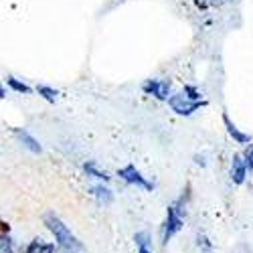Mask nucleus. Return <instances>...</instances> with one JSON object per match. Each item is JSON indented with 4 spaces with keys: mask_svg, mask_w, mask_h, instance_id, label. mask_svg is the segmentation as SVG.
Listing matches in <instances>:
<instances>
[{
    "mask_svg": "<svg viewBox=\"0 0 253 253\" xmlns=\"http://www.w3.org/2000/svg\"><path fill=\"white\" fill-rule=\"evenodd\" d=\"M2 97H6V91H4V87H2V83H0V99Z\"/></svg>",
    "mask_w": 253,
    "mask_h": 253,
    "instance_id": "4be33fe9",
    "label": "nucleus"
},
{
    "mask_svg": "<svg viewBox=\"0 0 253 253\" xmlns=\"http://www.w3.org/2000/svg\"><path fill=\"white\" fill-rule=\"evenodd\" d=\"M89 193H91V197H93V199H97V203H99V205H112V201H114V193H112V188H108L103 182L93 184V186L89 188Z\"/></svg>",
    "mask_w": 253,
    "mask_h": 253,
    "instance_id": "1a4fd4ad",
    "label": "nucleus"
},
{
    "mask_svg": "<svg viewBox=\"0 0 253 253\" xmlns=\"http://www.w3.org/2000/svg\"><path fill=\"white\" fill-rule=\"evenodd\" d=\"M223 124H225V128H227V134L233 138L237 144H249V142H251V136H249L247 132H241L237 126L231 122V118H229L227 114H223Z\"/></svg>",
    "mask_w": 253,
    "mask_h": 253,
    "instance_id": "6e6552de",
    "label": "nucleus"
},
{
    "mask_svg": "<svg viewBox=\"0 0 253 253\" xmlns=\"http://www.w3.org/2000/svg\"><path fill=\"white\" fill-rule=\"evenodd\" d=\"M6 85H8L12 91H16V93H31V87L27 85V83L20 81V79H16V77H12V75L6 77Z\"/></svg>",
    "mask_w": 253,
    "mask_h": 253,
    "instance_id": "ddd939ff",
    "label": "nucleus"
},
{
    "mask_svg": "<svg viewBox=\"0 0 253 253\" xmlns=\"http://www.w3.org/2000/svg\"><path fill=\"white\" fill-rule=\"evenodd\" d=\"M197 245H199V249L201 251H205V253H211L213 251V243L209 241V237L207 235H203V233H199L197 235Z\"/></svg>",
    "mask_w": 253,
    "mask_h": 253,
    "instance_id": "a211bd4d",
    "label": "nucleus"
},
{
    "mask_svg": "<svg viewBox=\"0 0 253 253\" xmlns=\"http://www.w3.org/2000/svg\"><path fill=\"white\" fill-rule=\"evenodd\" d=\"M134 243L136 247H152V237L148 231H140V233L134 235Z\"/></svg>",
    "mask_w": 253,
    "mask_h": 253,
    "instance_id": "dca6fc26",
    "label": "nucleus"
},
{
    "mask_svg": "<svg viewBox=\"0 0 253 253\" xmlns=\"http://www.w3.org/2000/svg\"><path fill=\"white\" fill-rule=\"evenodd\" d=\"M182 227H184V195L178 197L172 205H168V209H166V219H164L162 229H160L162 245H166L176 233H180Z\"/></svg>",
    "mask_w": 253,
    "mask_h": 253,
    "instance_id": "f03ea898",
    "label": "nucleus"
},
{
    "mask_svg": "<svg viewBox=\"0 0 253 253\" xmlns=\"http://www.w3.org/2000/svg\"><path fill=\"white\" fill-rule=\"evenodd\" d=\"M118 176H120L126 184L140 186V188H144V191H154V182H150L148 178H146L134 164H126L124 168H120V170H118Z\"/></svg>",
    "mask_w": 253,
    "mask_h": 253,
    "instance_id": "20e7f679",
    "label": "nucleus"
},
{
    "mask_svg": "<svg viewBox=\"0 0 253 253\" xmlns=\"http://www.w3.org/2000/svg\"><path fill=\"white\" fill-rule=\"evenodd\" d=\"M45 225L55 237V247L61 253H83V243L71 233V229L63 223L55 213L45 215Z\"/></svg>",
    "mask_w": 253,
    "mask_h": 253,
    "instance_id": "f257e3e1",
    "label": "nucleus"
},
{
    "mask_svg": "<svg viewBox=\"0 0 253 253\" xmlns=\"http://www.w3.org/2000/svg\"><path fill=\"white\" fill-rule=\"evenodd\" d=\"M241 158H243V162H245V168L251 172V170H253V144H249V146H247L245 152L241 154Z\"/></svg>",
    "mask_w": 253,
    "mask_h": 253,
    "instance_id": "6ab92c4d",
    "label": "nucleus"
},
{
    "mask_svg": "<svg viewBox=\"0 0 253 253\" xmlns=\"http://www.w3.org/2000/svg\"><path fill=\"white\" fill-rule=\"evenodd\" d=\"M0 253H14V241L8 233H0Z\"/></svg>",
    "mask_w": 253,
    "mask_h": 253,
    "instance_id": "2eb2a0df",
    "label": "nucleus"
},
{
    "mask_svg": "<svg viewBox=\"0 0 253 253\" xmlns=\"http://www.w3.org/2000/svg\"><path fill=\"white\" fill-rule=\"evenodd\" d=\"M138 253H152V247H138Z\"/></svg>",
    "mask_w": 253,
    "mask_h": 253,
    "instance_id": "412c9836",
    "label": "nucleus"
},
{
    "mask_svg": "<svg viewBox=\"0 0 253 253\" xmlns=\"http://www.w3.org/2000/svg\"><path fill=\"white\" fill-rule=\"evenodd\" d=\"M83 172H85L87 176H91V178H95V180H101V182H108L110 180L108 172L101 170V168H97L95 162H85V164H83Z\"/></svg>",
    "mask_w": 253,
    "mask_h": 253,
    "instance_id": "9b49d317",
    "label": "nucleus"
},
{
    "mask_svg": "<svg viewBox=\"0 0 253 253\" xmlns=\"http://www.w3.org/2000/svg\"><path fill=\"white\" fill-rule=\"evenodd\" d=\"M37 93L49 103H55L57 97H59V91L55 87H51V85H37Z\"/></svg>",
    "mask_w": 253,
    "mask_h": 253,
    "instance_id": "f8f14e48",
    "label": "nucleus"
},
{
    "mask_svg": "<svg viewBox=\"0 0 253 253\" xmlns=\"http://www.w3.org/2000/svg\"><path fill=\"white\" fill-rule=\"evenodd\" d=\"M142 91L146 95H152L154 99L158 101H168V97H170V83L164 81V79H146L142 83Z\"/></svg>",
    "mask_w": 253,
    "mask_h": 253,
    "instance_id": "39448f33",
    "label": "nucleus"
},
{
    "mask_svg": "<svg viewBox=\"0 0 253 253\" xmlns=\"http://www.w3.org/2000/svg\"><path fill=\"white\" fill-rule=\"evenodd\" d=\"M14 136H16V140H18L20 144H23L29 152H33V154H41V152H43V146H41V144H39V140H37L35 136H31L27 130L16 128V130H14Z\"/></svg>",
    "mask_w": 253,
    "mask_h": 253,
    "instance_id": "423d86ee",
    "label": "nucleus"
},
{
    "mask_svg": "<svg viewBox=\"0 0 253 253\" xmlns=\"http://www.w3.org/2000/svg\"><path fill=\"white\" fill-rule=\"evenodd\" d=\"M182 93H184L188 99H191V101H203V95H201V91H199L195 85H184Z\"/></svg>",
    "mask_w": 253,
    "mask_h": 253,
    "instance_id": "f3484780",
    "label": "nucleus"
},
{
    "mask_svg": "<svg viewBox=\"0 0 253 253\" xmlns=\"http://www.w3.org/2000/svg\"><path fill=\"white\" fill-rule=\"evenodd\" d=\"M195 164H199V166H207V160H205V156L197 154V156H195Z\"/></svg>",
    "mask_w": 253,
    "mask_h": 253,
    "instance_id": "aec40b11",
    "label": "nucleus"
},
{
    "mask_svg": "<svg viewBox=\"0 0 253 253\" xmlns=\"http://www.w3.org/2000/svg\"><path fill=\"white\" fill-rule=\"evenodd\" d=\"M193 2L197 4V8L201 10H209V8H219L227 2H231V0H193Z\"/></svg>",
    "mask_w": 253,
    "mask_h": 253,
    "instance_id": "4468645a",
    "label": "nucleus"
},
{
    "mask_svg": "<svg viewBox=\"0 0 253 253\" xmlns=\"http://www.w3.org/2000/svg\"><path fill=\"white\" fill-rule=\"evenodd\" d=\"M229 176L235 184H243L245 178H247V168H245V162L241 158V154H235L233 160H231V170H229Z\"/></svg>",
    "mask_w": 253,
    "mask_h": 253,
    "instance_id": "0eeeda50",
    "label": "nucleus"
},
{
    "mask_svg": "<svg viewBox=\"0 0 253 253\" xmlns=\"http://www.w3.org/2000/svg\"><path fill=\"white\" fill-rule=\"evenodd\" d=\"M168 105L172 108V112H176L178 116H193L197 110L205 108L207 101H191L184 93H172L168 97Z\"/></svg>",
    "mask_w": 253,
    "mask_h": 253,
    "instance_id": "7ed1b4c3",
    "label": "nucleus"
},
{
    "mask_svg": "<svg viewBox=\"0 0 253 253\" xmlns=\"http://www.w3.org/2000/svg\"><path fill=\"white\" fill-rule=\"evenodd\" d=\"M27 253H55V243H49V241H45V239L37 237V239H33V241L29 243Z\"/></svg>",
    "mask_w": 253,
    "mask_h": 253,
    "instance_id": "9d476101",
    "label": "nucleus"
}]
</instances>
